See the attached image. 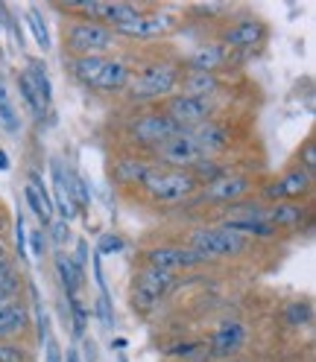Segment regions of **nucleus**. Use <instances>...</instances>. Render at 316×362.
Instances as JSON below:
<instances>
[{"instance_id": "nucleus-25", "label": "nucleus", "mask_w": 316, "mask_h": 362, "mask_svg": "<svg viewBox=\"0 0 316 362\" xmlns=\"http://www.w3.org/2000/svg\"><path fill=\"white\" fill-rule=\"evenodd\" d=\"M64 190H67V199L74 202V208L79 214L91 205V187H88V181L74 167H64Z\"/></svg>"}, {"instance_id": "nucleus-46", "label": "nucleus", "mask_w": 316, "mask_h": 362, "mask_svg": "<svg viewBox=\"0 0 316 362\" xmlns=\"http://www.w3.org/2000/svg\"><path fill=\"white\" fill-rule=\"evenodd\" d=\"M120 362H126V359H123V356H120Z\"/></svg>"}, {"instance_id": "nucleus-39", "label": "nucleus", "mask_w": 316, "mask_h": 362, "mask_svg": "<svg viewBox=\"0 0 316 362\" xmlns=\"http://www.w3.org/2000/svg\"><path fill=\"white\" fill-rule=\"evenodd\" d=\"M15 243H18V257L27 260V225H24V214H18V219H15Z\"/></svg>"}, {"instance_id": "nucleus-6", "label": "nucleus", "mask_w": 316, "mask_h": 362, "mask_svg": "<svg viewBox=\"0 0 316 362\" xmlns=\"http://www.w3.org/2000/svg\"><path fill=\"white\" fill-rule=\"evenodd\" d=\"M173 286H176V275H167V272L152 266H141L129 286V304L138 315H149L170 296Z\"/></svg>"}, {"instance_id": "nucleus-18", "label": "nucleus", "mask_w": 316, "mask_h": 362, "mask_svg": "<svg viewBox=\"0 0 316 362\" xmlns=\"http://www.w3.org/2000/svg\"><path fill=\"white\" fill-rule=\"evenodd\" d=\"M264 219L273 225L278 234L299 231L302 225L310 222V202H276V205L264 208Z\"/></svg>"}, {"instance_id": "nucleus-17", "label": "nucleus", "mask_w": 316, "mask_h": 362, "mask_svg": "<svg viewBox=\"0 0 316 362\" xmlns=\"http://www.w3.org/2000/svg\"><path fill=\"white\" fill-rule=\"evenodd\" d=\"M229 64H232V50H225L220 41L199 44L188 56H182V67L191 74H220Z\"/></svg>"}, {"instance_id": "nucleus-33", "label": "nucleus", "mask_w": 316, "mask_h": 362, "mask_svg": "<svg viewBox=\"0 0 316 362\" xmlns=\"http://www.w3.org/2000/svg\"><path fill=\"white\" fill-rule=\"evenodd\" d=\"M0 362H33V354H30L27 345L0 339Z\"/></svg>"}, {"instance_id": "nucleus-11", "label": "nucleus", "mask_w": 316, "mask_h": 362, "mask_svg": "<svg viewBox=\"0 0 316 362\" xmlns=\"http://www.w3.org/2000/svg\"><path fill=\"white\" fill-rule=\"evenodd\" d=\"M269 38V24L261 18H237L220 33V44L225 50L240 53V50H255Z\"/></svg>"}, {"instance_id": "nucleus-27", "label": "nucleus", "mask_w": 316, "mask_h": 362, "mask_svg": "<svg viewBox=\"0 0 316 362\" xmlns=\"http://www.w3.org/2000/svg\"><path fill=\"white\" fill-rule=\"evenodd\" d=\"M0 126H4V132H9V134L21 132V117H18V108L12 103V94H9L4 76H0Z\"/></svg>"}, {"instance_id": "nucleus-36", "label": "nucleus", "mask_w": 316, "mask_h": 362, "mask_svg": "<svg viewBox=\"0 0 316 362\" xmlns=\"http://www.w3.org/2000/svg\"><path fill=\"white\" fill-rule=\"evenodd\" d=\"M41 345H44V362H64V351L59 345V339L53 333H47L41 339Z\"/></svg>"}, {"instance_id": "nucleus-38", "label": "nucleus", "mask_w": 316, "mask_h": 362, "mask_svg": "<svg viewBox=\"0 0 316 362\" xmlns=\"http://www.w3.org/2000/svg\"><path fill=\"white\" fill-rule=\"evenodd\" d=\"M27 237H30V245H33V255H35V257L47 255V245H50L47 231H44V228H33V234H27Z\"/></svg>"}, {"instance_id": "nucleus-29", "label": "nucleus", "mask_w": 316, "mask_h": 362, "mask_svg": "<svg viewBox=\"0 0 316 362\" xmlns=\"http://www.w3.org/2000/svg\"><path fill=\"white\" fill-rule=\"evenodd\" d=\"M15 85H18V90H21V100H24V103H27V108L35 115V120H44V115H47V108L41 105V100H38V94H35V88H33V82H30V76H27L24 71H18Z\"/></svg>"}, {"instance_id": "nucleus-20", "label": "nucleus", "mask_w": 316, "mask_h": 362, "mask_svg": "<svg viewBox=\"0 0 316 362\" xmlns=\"http://www.w3.org/2000/svg\"><path fill=\"white\" fill-rule=\"evenodd\" d=\"M129 79H132V64L118 56H106L103 71L91 90H97V94H123Z\"/></svg>"}, {"instance_id": "nucleus-4", "label": "nucleus", "mask_w": 316, "mask_h": 362, "mask_svg": "<svg viewBox=\"0 0 316 362\" xmlns=\"http://www.w3.org/2000/svg\"><path fill=\"white\" fill-rule=\"evenodd\" d=\"M141 193H147L155 205H179V202H188L199 193V181L191 170H167L152 164L141 185Z\"/></svg>"}, {"instance_id": "nucleus-22", "label": "nucleus", "mask_w": 316, "mask_h": 362, "mask_svg": "<svg viewBox=\"0 0 316 362\" xmlns=\"http://www.w3.org/2000/svg\"><path fill=\"white\" fill-rule=\"evenodd\" d=\"M222 76L220 74H182V82H179V90L182 94H199V97H220L222 90Z\"/></svg>"}, {"instance_id": "nucleus-3", "label": "nucleus", "mask_w": 316, "mask_h": 362, "mask_svg": "<svg viewBox=\"0 0 316 362\" xmlns=\"http://www.w3.org/2000/svg\"><path fill=\"white\" fill-rule=\"evenodd\" d=\"M182 132L162 108L152 105V108H138L135 115L129 117L126 126V141H129V152H141L149 155L155 146H162L164 141L176 138Z\"/></svg>"}, {"instance_id": "nucleus-37", "label": "nucleus", "mask_w": 316, "mask_h": 362, "mask_svg": "<svg viewBox=\"0 0 316 362\" xmlns=\"http://www.w3.org/2000/svg\"><path fill=\"white\" fill-rule=\"evenodd\" d=\"M94 313L100 315V322H103L106 327H115V304H111V298L100 296V298L94 301Z\"/></svg>"}, {"instance_id": "nucleus-12", "label": "nucleus", "mask_w": 316, "mask_h": 362, "mask_svg": "<svg viewBox=\"0 0 316 362\" xmlns=\"http://www.w3.org/2000/svg\"><path fill=\"white\" fill-rule=\"evenodd\" d=\"M173 18L164 12V9H152V6H144V12L138 18L126 21V24L115 27L111 33H115L118 38H129V41H149V38H162L173 30Z\"/></svg>"}, {"instance_id": "nucleus-42", "label": "nucleus", "mask_w": 316, "mask_h": 362, "mask_svg": "<svg viewBox=\"0 0 316 362\" xmlns=\"http://www.w3.org/2000/svg\"><path fill=\"white\" fill-rule=\"evenodd\" d=\"M9 231V216H6V211H4V205H0V240H4V234Z\"/></svg>"}, {"instance_id": "nucleus-26", "label": "nucleus", "mask_w": 316, "mask_h": 362, "mask_svg": "<svg viewBox=\"0 0 316 362\" xmlns=\"http://www.w3.org/2000/svg\"><path fill=\"white\" fill-rule=\"evenodd\" d=\"M21 289H24V278H21L15 260L4 257V260H0V301L21 296Z\"/></svg>"}, {"instance_id": "nucleus-31", "label": "nucleus", "mask_w": 316, "mask_h": 362, "mask_svg": "<svg viewBox=\"0 0 316 362\" xmlns=\"http://www.w3.org/2000/svg\"><path fill=\"white\" fill-rule=\"evenodd\" d=\"M27 24H30V30H33L35 44H38V47H41L44 53H47V50H50V33H47V24H44L41 9H35V6H30V9H27Z\"/></svg>"}, {"instance_id": "nucleus-9", "label": "nucleus", "mask_w": 316, "mask_h": 362, "mask_svg": "<svg viewBox=\"0 0 316 362\" xmlns=\"http://www.w3.org/2000/svg\"><path fill=\"white\" fill-rule=\"evenodd\" d=\"M258 187V181L249 175V173H237L232 170L229 175H222L217 181H211V185H202L196 199L205 202V205H220V208H229L235 205V202H243V199H252Z\"/></svg>"}, {"instance_id": "nucleus-8", "label": "nucleus", "mask_w": 316, "mask_h": 362, "mask_svg": "<svg viewBox=\"0 0 316 362\" xmlns=\"http://www.w3.org/2000/svg\"><path fill=\"white\" fill-rule=\"evenodd\" d=\"M313 196V175L302 167H290L278 178H269L261 185L258 199L264 205H276V202H307Z\"/></svg>"}, {"instance_id": "nucleus-15", "label": "nucleus", "mask_w": 316, "mask_h": 362, "mask_svg": "<svg viewBox=\"0 0 316 362\" xmlns=\"http://www.w3.org/2000/svg\"><path fill=\"white\" fill-rule=\"evenodd\" d=\"M149 167H152V161H149L147 155L129 152V149H126L123 155H118L115 161H111L108 175H111V181H115L118 187H123V190H141Z\"/></svg>"}, {"instance_id": "nucleus-14", "label": "nucleus", "mask_w": 316, "mask_h": 362, "mask_svg": "<svg viewBox=\"0 0 316 362\" xmlns=\"http://www.w3.org/2000/svg\"><path fill=\"white\" fill-rule=\"evenodd\" d=\"M243 345H246V325L237 319H229V322H220L211 330V336L205 339V354L211 362L232 359L243 351Z\"/></svg>"}, {"instance_id": "nucleus-34", "label": "nucleus", "mask_w": 316, "mask_h": 362, "mask_svg": "<svg viewBox=\"0 0 316 362\" xmlns=\"http://www.w3.org/2000/svg\"><path fill=\"white\" fill-rule=\"evenodd\" d=\"M44 231L50 234L47 240H53V245H56V248H64L67 243L74 240V234H71V225H67V222H62V219H53V222H50V225H47V228H44Z\"/></svg>"}, {"instance_id": "nucleus-23", "label": "nucleus", "mask_w": 316, "mask_h": 362, "mask_svg": "<svg viewBox=\"0 0 316 362\" xmlns=\"http://www.w3.org/2000/svg\"><path fill=\"white\" fill-rule=\"evenodd\" d=\"M24 74L30 76V82H33V88H35V94H38V100H41V105H44V108H50V103H53V82H50V74H47V64H44V59L30 56V59H27V67H24Z\"/></svg>"}, {"instance_id": "nucleus-30", "label": "nucleus", "mask_w": 316, "mask_h": 362, "mask_svg": "<svg viewBox=\"0 0 316 362\" xmlns=\"http://www.w3.org/2000/svg\"><path fill=\"white\" fill-rule=\"evenodd\" d=\"M67 315H71L74 339H85V330H88V307H85V301L79 296L67 298Z\"/></svg>"}, {"instance_id": "nucleus-10", "label": "nucleus", "mask_w": 316, "mask_h": 362, "mask_svg": "<svg viewBox=\"0 0 316 362\" xmlns=\"http://www.w3.org/2000/svg\"><path fill=\"white\" fill-rule=\"evenodd\" d=\"M149 161L155 167H167V170H193L202 161V152L193 141L191 132H179L176 138L164 141L162 146H155L149 155Z\"/></svg>"}, {"instance_id": "nucleus-44", "label": "nucleus", "mask_w": 316, "mask_h": 362, "mask_svg": "<svg viewBox=\"0 0 316 362\" xmlns=\"http://www.w3.org/2000/svg\"><path fill=\"white\" fill-rule=\"evenodd\" d=\"M4 257H9V245H6V240H0V260Z\"/></svg>"}, {"instance_id": "nucleus-28", "label": "nucleus", "mask_w": 316, "mask_h": 362, "mask_svg": "<svg viewBox=\"0 0 316 362\" xmlns=\"http://www.w3.org/2000/svg\"><path fill=\"white\" fill-rule=\"evenodd\" d=\"M313 322V304L310 298H296V301H290L284 307V325L293 327V330H299V327H307Z\"/></svg>"}, {"instance_id": "nucleus-45", "label": "nucleus", "mask_w": 316, "mask_h": 362, "mask_svg": "<svg viewBox=\"0 0 316 362\" xmlns=\"http://www.w3.org/2000/svg\"><path fill=\"white\" fill-rule=\"evenodd\" d=\"M202 362H211V359H202Z\"/></svg>"}, {"instance_id": "nucleus-43", "label": "nucleus", "mask_w": 316, "mask_h": 362, "mask_svg": "<svg viewBox=\"0 0 316 362\" xmlns=\"http://www.w3.org/2000/svg\"><path fill=\"white\" fill-rule=\"evenodd\" d=\"M9 167H12V164H9V155H6L4 149H0V173H6Z\"/></svg>"}, {"instance_id": "nucleus-35", "label": "nucleus", "mask_w": 316, "mask_h": 362, "mask_svg": "<svg viewBox=\"0 0 316 362\" xmlns=\"http://www.w3.org/2000/svg\"><path fill=\"white\" fill-rule=\"evenodd\" d=\"M296 167H302L305 173L313 175V170H316V141L313 138H305V144L299 146V164Z\"/></svg>"}, {"instance_id": "nucleus-21", "label": "nucleus", "mask_w": 316, "mask_h": 362, "mask_svg": "<svg viewBox=\"0 0 316 362\" xmlns=\"http://www.w3.org/2000/svg\"><path fill=\"white\" fill-rule=\"evenodd\" d=\"M53 269H56V278L64 289V298H71V296H79V289L85 286V275L77 269L71 252H64V248H56V255H53Z\"/></svg>"}, {"instance_id": "nucleus-2", "label": "nucleus", "mask_w": 316, "mask_h": 362, "mask_svg": "<svg viewBox=\"0 0 316 362\" xmlns=\"http://www.w3.org/2000/svg\"><path fill=\"white\" fill-rule=\"evenodd\" d=\"M118 35L94 21H77L67 18L62 27V47L64 59H82V56H111L118 50Z\"/></svg>"}, {"instance_id": "nucleus-19", "label": "nucleus", "mask_w": 316, "mask_h": 362, "mask_svg": "<svg viewBox=\"0 0 316 362\" xmlns=\"http://www.w3.org/2000/svg\"><path fill=\"white\" fill-rule=\"evenodd\" d=\"M30 322H33L30 307L21 296L0 301V339L18 342V336H24L30 330Z\"/></svg>"}, {"instance_id": "nucleus-40", "label": "nucleus", "mask_w": 316, "mask_h": 362, "mask_svg": "<svg viewBox=\"0 0 316 362\" xmlns=\"http://www.w3.org/2000/svg\"><path fill=\"white\" fill-rule=\"evenodd\" d=\"M71 257H74L77 269L85 275V266H88V260H91V255H88V243H85V240H79V243H77V255H71Z\"/></svg>"}, {"instance_id": "nucleus-16", "label": "nucleus", "mask_w": 316, "mask_h": 362, "mask_svg": "<svg viewBox=\"0 0 316 362\" xmlns=\"http://www.w3.org/2000/svg\"><path fill=\"white\" fill-rule=\"evenodd\" d=\"M191 134H193V141H196L202 158H220L222 152H229L232 144H235V129L225 120H220V117L191 129Z\"/></svg>"}, {"instance_id": "nucleus-1", "label": "nucleus", "mask_w": 316, "mask_h": 362, "mask_svg": "<svg viewBox=\"0 0 316 362\" xmlns=\"http://www.w3.org/2000/svg\"><path fill=\"white\" fill-rule=\"evenodd\" d=\"M182 74H185L182 59H170V56L149 59L141 67H132V79H129L123 94L129 97L132 105H138V108L162 105L167 97H173L179 90Z\"/></svg>"}, {"instance_id": "nucleus-41", "label": "nucleus", "mask_w": 316, "mask_h": 362, "mask_svg": "<svg viewBox=\"0 0 316 362\" xmlns=\"http://www.w3.org/2000/svg\"><path fill=\"white\" fill-rule=\"evenodd\" d=\"M64 362H82V354H79L77 345H71V348L64 351Z\"/></svg>"}, {"instance_id": "nucleus-24", "label": "nucleus", "mask_w": 316, "mask_h": 362, "mask_svg": "<svg viewBox=\"0 0 316 362\" xmlns=\"http://www.w3.org/2000/svg\"><path fill=\"white\" fill-rule=\"evenodd\" d=\"M162 356L170 359V362H202V359H208L205 342H202V339H182V342H173L162 351Z\"/></svg>"}, {"instance_id": "nucleus-7", "label": "nucleus", "mask_w": 316, "mask_h": 362, "mask_svg": "<svg viewBox=\"0 0 316 362\" xmlns=\"http://www.w3.org/2000/svg\"><path fill=\"white\" fill-rule=\"evenodd\" d=\"M158 108L182 132H191L220 115V97H199V94H182V90H176V94L167 97Z\"/></svg>"}, {"instance_id": "nucleus-13", "label": "nucleus", "mask_w": 316, "mask_h": 362, "mask_svg": "<svg viewBox=\"0 0 316 362\" xmlns=\"http://www.w3.org/2000/svg\"><path fill=\"white\" fill-rule=\"evenodd\" d=\"M141 257H144V266L162 269V272H167V275H176V272H191V269H199L202 263H208L205 257H199L188 245H152Z\"/></svg>"}, {"instance_id": "nucleus-32", "label": "nucleus", "mask_w": 316, "mask_h": 362, "mask_svg": "<svg viewBox=\"0 0 316 362\" xmlns=\"http://www.w3.org/2000/svg\"><path fill=\"white\" fill-rule=\"evenodd\" d=\"M126 248V240L118 231H106L97 240V257H111V255H120Z\"/></svg>"}, {"instance_id": "nucleus-5", "label": "nucleus", "mask_w": 316, "mask_h": 362, "mask_svg": "<svg viewBox=\"0 0 316 362\" xmlns=\"http://www.w3.org/2000/svg\"><path fill=\"white\" fill-rule=\"evenodd\" d=\"M188 248H193V252L199 257H243L246 252L252 248V240H246L229 228H222V225H199V228H193L188 234Z\"/></svg>"}]
</instances>
